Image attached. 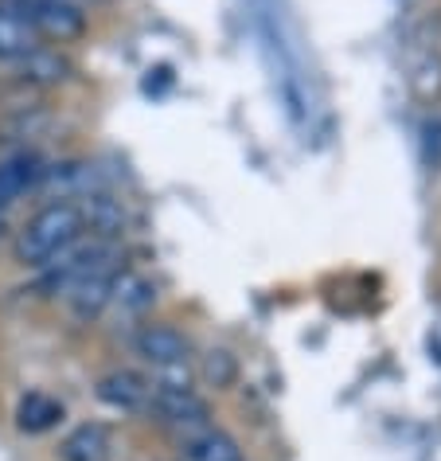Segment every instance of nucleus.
<instances>
[{
    "label": "nucleus",
    "mask_w": 441,
    "mask_h": 461,
    "mask_svg": "<svg viewBox=\"0 0 441 461\" xmlns=\"http://www.w3.org/2000/svg\"><path fill=\"white\" fill-rule=\"evenodd\" d=\"M63 402L48 395V391H28L24 399L16 402V430L20 434H48L63 422Z\"/></svg>",
    "instance_id": "0eeeda50"
},
{
    "label": "nucleus",
    "mask_w": 441,
    "mask_h": 461,
    "mask_svg": "<svg viewBox=\"0 0 441 461\" xmlns=\"http://www.w3.org/2000/svg\"><path fill=\"white\" fill-rule=\"evenodd\" d=\"M43 40L20 20L8 5H0V63H24L28 55H36Z\"/></svg>",
    "instance_id": "9d476101"
},
{
    "label": "nucleus",
    "mask_w": 441,
    "mask_h": 461,
    "mask_svg": "<svg viewBox=\"0 0 441 461\" xmlns=\"http://www.w3.org/2000/svg\"><path fill=\"white\" fill-rule=\"evenodd\" d=\"M78 239H86V212L75 200H51L43 203L24 227L16 230L13 255L20 267L43 270L59 255H67Z\"/></svg>",
    "instance_id": "f257e3e1"
},
{
    "label": "nucleus",
    "mask_w": 441,
    "mask_h": 461,
    "mask_svg": "<svg viewBox=\"0 0 441 461\" xmlns=\"http://www.w3.org/2000/svg\"><path fill=\"white\" fill-rule=\"evenodd\" d=\"M148 414H157L160 426L176 430L180 438H192L212 426V407L203 395H195L192 387H160L153 384V407Z\"/></svg>",
    "instance_id": "7ed1b4c3"
},
{
    "label": "nucleus",
    "mask_w": 441,
    "mask_h": 461,
    "mask_svg": "<svg viewBox=\"0 0 441 461\" xmlns=\"http://www.w3.org/2000/svg\"><path fill=\"white\" fill-rule=\"evenodd\" d=\"M40 176H43V168L36 153H16V157L0 160V212L13 207L28 188H36Z\"/></svg>",
    "instance_id": "6e6552de"
},
{
    "label": "nucleus",
    "mask_w": 441,
    "mask_h": 461,
    "mask_svg": "<svg viewBox=\"0 0 441 461\" xmlns=\"http://www.w3.org/2000/svg\"><path fill=\"white\" fill-rule=\"evenodd\" d=\"M113 434L102 422H83L59 442V461H110Z\"/></svg>",
    "instance_id": "423d86ee"
},
{
    "label": "nucleus",
    "mask_w": 441,
    "mask_h": 461,
    "mask_svg": "<svg viewBox=\"0 0 441 461\" xmlns=\"http://www.w3.org/2000/svg\"><path fill=\"white\" fill-rule=\"evenodd\" d=\"M0 5H8L40 40L51 43H75L90 28L78 0H0Z\"/></svg>",
    "instance_id": "f03ea898"
},
{
    "label": "nucleus",
    "mask_w": 441,
    "mask_h": 461,
    "mask_svg": "<svg viewBox=\"0 0 441 461\" xmlns=\"http://www.w3.org/2000/svg\"><path fill=\"white\" fill-rule=\"evenodd\" d=\"M180 461H247V457H242V446L227 430H219V426H207V430L184 438Z\"/></svg>",
    "instance_id": "1a4fd4ad"
},
{
    "label": "nucleus",
    "mask_w": 441,
    "mask_h": 461,
    "mask_svg": "<svg viewBox=\"0 0 441 461\" xmlns=\"http://www.w3.org/2000/svg\"><path fill=\"white\" fill-rule=\"evenodd\" d=\"M98 399L122 414H148V407H153V379H145L133 367H113V372L98 379Z\"/></svg>",
    "instance_id": "39448f33"
},
{
    "label": "nucleus",
    "mask_w": 441,
    "mask_h": 461,
    "mask_svg": "<svg viewBox=\"0 0 441 461\" xmlns=\"http://www.w3.org/2000/svg\"><path fill=\"white\" fill-rule=\"evenodd\" d=\"M133 352L141 356L145 364H153V372H168V367H188L192 340L184 337L176 325L148 321V325H141L133 332Z\"/></svg>",
    "instance_id": "20e7f679"
},
{
    "label": "nucleus",
    "mask_w": 441,
    "mask_h": 461,
    "mask_svg": "<svg viewBox=\"0 0 441 461\" xmlns=\"http://www.w3.org/2000/svg\"><path fill=\"white\" fill-rule=\"evenodd\" d=\"M235 372H238V364H235V356L230 352H207V360H203V375L212 379L215 387H227L230 379H235Z\"/></svg>",
    "instance_id": "9b49d317"
}]
</instances>
